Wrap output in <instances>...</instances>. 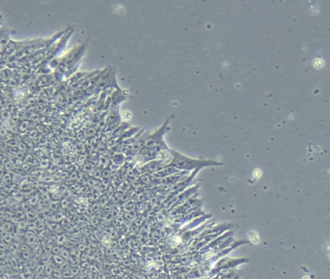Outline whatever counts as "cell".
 Returning <instances> with one entry per match:
<instances>
[{
	"label": "cell",
	"mask_w": 330,
	"mask_h": 279,
	"mask_svg": "<svg viewBox=\"0 0 330 279\" xmlns=\"http://www.w3.org/2000/svg\"><path fill=\"white\" fill-rule=\"evenodd\" d=\"M1 153H2V149H1V147H0V154Z\"/></svg>",
	"instance_id": "cell-4"
},
{
	"label": "cell",
	"mask_w": 330,
	"mask_h": 279,
	"mask_svg": "<svg viewBox=\"0 0 330 279\" xmlns=\"http://www.w3.org/2000/svg\"><path fill=\"white\" fill-rule=\"evenodd\" d=\"M173 156H174V160L172 161V165L175 166L178 169H185V170H190L193 169L198 166H207V165H212L215 164V162H201V161L198 160H191L187 157H184L183 155L178 154L177 152H172Z\"/></svg>",
	"instance_id": "cell-1"
},
{
	"label": "cell",
	"mask_w": 330,
	"mask_h": 279,
	"mask_svg": "<svg viewBox=\"0 0 330 279\" xmlns=\"http://www.w3.org/2000/svg\"><path fill=\"white\" fill-rule=\"evenodd\" d=\"M27 127H28V122L27 121H23V122H21V124H20L19 129H20V131H21V132H23V131L25 130Z\"/></svg>",
	"instance_id": "cell-2"
},
{
	"label": "cell",
	"mask_w": 330,
	"mask_h": 279,
	"mask_svg": "<svg viewBox=\"0 0 330 279\" xmlns=\"http://www.w3.org/2000/svg\"><path fill=\"white\" fill-rule=\"evenodd\" d=\"M18 149L20 151H23H23H25V150L27 149V146L25 145L24 143H19V146H18Z\"/></svg>",
	"instance_id": "cell-3"
}]
</instances>
